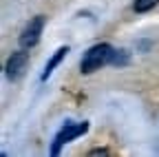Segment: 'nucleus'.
<instances>
[{"instance_id":"8","label":"nucleus","mask_w":159,"mask_h":157,"mask_svg":"<svg viewBox=\"0 0 159 157\" xmlns=\"http://www.w3.org/2000/svg\"><path fill=\"white\" fill-rule=\"evenodd\" d=\"M108 153H111L108 148H93L91 150V155H108Z\"/></svg>"},{"instance_id":"6","label":"nucleus","mask_w":159,"mask_h":157,"mask_svg":"<svg viewBox=\"0 0 159 157\" xmlns=\"http://www.w3.org/2000/svg\"><path fill=\"white\" fill-rule=\"evenodd\" d=\"M157 2H159V0H135V5H133V7H135L137 13H146V11H150Z\"/></svg>"},{"instance_id":"4","label":"nucleus","mask_w":159,"mask_h":157,"mask_svg":"<svg viewBox=\"0 0 159 157\" xmlns=\"http://www.w3.org/2000/svg\"><path fill=\"white\" fill-rule=\"evenodd\" d=\"M27 67H29V53H27V51H16V53H11V58L7 60V67H5L7 77H9L11 82H18L20 77L25 75Z\"/></svg>"},{"instance_id":"5","label":"nucleus","mask_w":159,"mask_h":157,"mask_svg":"<svg viewBox=\"0 0 159 157\" xmlns=\"http://www.w3.org/2000/svg\"><path fill=\"white\" fill-rule=\"evenodd\" d=\"M66 53H69V47H60V49L51 55V60H49V62H47V67H44L42 80H49V75H51V73H53V69H55V67H57V64L66 58Z\"/></svg>"},{"instance_id":"3","label":"nucleus","mask_w":159,"mask_h":157,"mask_svg":"<svg viewBox=\"0 0 159 157\" xmlns=\"http://www.w3.org/2000/svg\"><path fill=\"white\" fill-rule=\"evenodd\" d=\"M44 22H47L44 16H35V18H31L29 25L22 29V33H20V47H22V49H33V47L40 42V35H42Z\"/></svg>"},{"instance_id":"1","label":"nucleus","mask_w":159,"mask_h":157,"mask_svg":"<svg viewBox=\"0 0 159 157\" xmlns=\"http://www.w3.org/2000/svg\"><path fill=\"white\" fill-rule=\"evenodd\" d=\"M113 55H115V49H113L111 44H106V42L95 44V47H91V49L84 53L82 62H80V71L86 73V75H89V73H95V71H99L102 67L111 64V62H113Z\"/></svg>"},{"instance_id":"7","label":"nucleus","mask_w":159,"mask_h":157,"mask_svg":"<svg viewBox=\"0 0 159 157\" xmlns=\"http://www.w3.org/2000/svg\"><path fill=\"white\" fill-rule=\"evenodd\" d=\"M111 64H115V67H124V64H128V53H126L124 49L115 51V55H113V62H111Z\"/></svg>"},{"instance_id":"2","label":"nucleus","mask_w":159,"mask_h":157,"mask_svg":"<svg viewBox=\"0 0 159 157\" xmlns=\"http://www.w3.org/2000/svg\"><path fill=\"white\" fill-rule=\"evenodd\" d=\"M86 131H89V122H80V124L69 122V124H64L62 131L55 135V140H53V144H51V155H57L60 148H62L66 142H73L75 137H82Z\"/></svg>"}]
</instances>
